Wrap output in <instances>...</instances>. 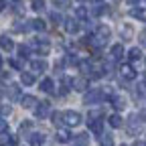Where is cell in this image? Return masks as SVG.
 Returning <instances> with one entry per match:
<instances>
[{"label": "cell", "mask_w": 146, "mask_h": 146, "mask_svg": "<svg viewBox=\"0 0 146 146\" xmlns=\"http://www.w3.org/2000/svg\"><path fill=\"white\" fill-rule=\"evenodd\" d=\"M79 2H83V0H79Z\"/></svg>", "instance_id": "cell-53"}, {"label": "cell", "mask_w": 146, "mask_h": 146, "mask_svg": "<svg viewBox=\"0 0 146 146\" xmlns=\"http://www.w3.org/2000/svg\"><path fill=\"white\" fill-rule=\"evenodd\" d=\"M102 100H104V91H100V89L85 91V96H83V102H85L87 106H91V104H100Z\"/></svg>", "instance_id": "cell-7"}, {"label": "cell", "mask_w": 146, "mask_h": 146, "mask_svg": "<svg viewBox=\"0 0 146 146\" xmlns=\"http://www.w3.org/2000/svg\"><path fill=\"white\" fill-rule=\"evenodd\" d=\"M0 69H2V57H0Z\"/></svg>", "instance_id": "cell-50"}, {"label": "cell", "mask_w": 146, "mask_h": 146, "mask_svg": "<svg viewBox=\"0 0 146 146\" xmlns=\"http://www.w3.org/2000/svg\"><path fill=\"white\" fill-rule=\"evenodd\" d=\"M144 63H146V61H144Z\"/></svg>", "instance_id": "cell-55"}, {"label": "cell", "mask_w": 146, "mask_h": 146, "mask_svg": "<svg viewBox=\"0 0 146 146\" xmlns=\"http://www.w3.org/2000/svg\"><path fill=\"white\" fill-rule=\"evenodd\" d=\"M138 2H140V0H128V4H132V6H136Z\"/></svg>", "instance_id": "cell-47"}, {"label": "cell", "mask_w": 146, "mask_h": 146, "mask_svg": "<svg viewBox=\"0 0 146 146\" xmlns=\"http://www.w3.org/2000/svg\"><path fill=\"white\" fill-rule=\"evenodd\" d=\"M79 69L85 73V75H89L91 69H94V65H91V61H89V59H85V61H79Z\"/></svg>", "instance_id": "cell-28"}, {"label": "cell", "mask_w": 146, "mask_h": 146, "mask_svg": "<svg viewBox=\"0 0 146 146\" xmlns=\"http://www.w3.org/2000/svg\"><path fill=\"white\" fill-rule=\"evenodd\" d=\"M110 55H112V59L114 61H120L124 57V47L118 43V45H112V49H110Z\"/></svg>", "instance_id": "cell-13"}, {"label": "cell", "mask_w": 146, "mask_h": 146, "mask_svg": "<svg viewBox=\"0 0 146 146\" xmlns=\"http://www.w3.org/2000/svg\"><path fill=\"white\" fill-rule=\"evenodd\" d=\"M49 18H51L55 25H61V23H63V18H61V14H59V12H51V14H49Z\"/></svg>", "instance_id": "cell-37"}, {"label": "cell", "mask_w": 146, "mask_h": 146, "mask_svg": "<svg viewBox=\"0 0 146 146\" xmlns=\"http://www.w3.org/2000/svg\"><path fill=\"white\" fill-rule=\"evenodd\" d=\"M110 35H112L110 27L100 25V27L96 29V35H94V36H87V43H91L94 47H104V45L108 43V39H110Z\"/></svg>", "instance_id": "cell-1"}, {"label": "cell", "mask_w": 146, "mask_h": 146, "mask_svg": "<svg viewBox=\"0 0 146 146\" xmlns=\"http://www.w3.org/2000/svg\"><path fill=\"white\" fill-rule=\"evenodd\" d=\"M43 144H45V134H41V132L29 134V146H43Z\"/></svg>", "instance_id": "cell-9"}, {"label": "cell", "mask_w": 146, "mask_h": 146, "mask_svg": "<svg viewBox=\"0 0 146 146\" xmlns=\"http://www.w3.org/2000/svg\"><path fill=\"white\" fill-rule=\"evenodd\" d=\"M10 146H18V138L16 136H10Z\"/></svg>", "instance_id": "cell-44"}, {"label": "cell", "mask_w": 146, "mask_h": 146, "mask_svg": "<svg viewBox=\"0 0 146 146\" xmlns=\"http://www.w3.org/2000/svg\"><path fill=\"white\" fill-rule=\"evenodd\" d=\"M87 79L85 77H75V79H73V89H77V91H81V94H83V91H87Z\"/></svg>", "instance_id": "cell-14"}, {"label": "cell", "mask_w": 146, "mask_h": 146, "mask_svg": "<svg viewBox=\"0 0 146 146\" xmlns=\"http://www.w3.org/2000/svg\"><path fill=\"white\" fill-rule=\"evenodd\" d=\"M31 69H33L35 75H36V73H45L49 69V63L45 59H35V61H31Z\"/></svg>", "instance_id": "cell-8"}, {"label": "cell", "mask_w": 146, "mask_h": 146, "mask_svg": "<svg viewBox=\"0 0 146 146\" xmlns=\"http://www.w3.org/2000/svg\"><path fill=\"white\" fill-rule=\"evenodd\" d=\"M134 146H146V142H136Z\"/></svg>", "instance_id": "cell-48"}, {"label": "cell", "mask_w": 146, "mask_h": 146, "mask_svg": "<svg viewBox=\"0 0 146 146\" xmlns=\"http://www.w3.org/2000/svg\"><path fill=\"white\" fill-rule=\"evenodd\" d=\"M140 118H142V122H146V110H142V112H140Z\"/></svg>", "instance_id": "cell-46"}, {"label": "cell", "mask_w": 146, "mask_h": 146, "mask_svg": "<svg viewBox=\"0 0 146 146\" xmlns=\"http://www.w3.org/2000/svg\"><path fill=\"white\" fill-rule=\"evenodd\" d=\"M63 27H65V31H67L69 35H77L79 29H81V23H79L77 16H75V18H65V21H63Z\"/></svg>", "instance_id": "cell-6"}, {"label": "cell", "mask_w": 146, "mask_h": 146, "mask_svg": "<svg viewBox=\"0 0 146 146\" xmlns=\"http://www.w3.org/2000/svg\"><path fill=\"white\" fill-rule=\"evenodd\" d=\"M120 73H122V77L124 79H136V69L132 67V65H122V69H120Z\"/></svg>", "instance_id": "cell-12"}, {"label": "cell", "mask_w": 146, "mask_h": 146, "mask_svg": "<svg viewBox=\"0 0 146 146\" xmlns=\"http://www.w3.org/2000/svg\"><path fill=\"white\" fill-rule=\"evenodd\" d=\"M0 49L6 51V53H12V51H14V41L10 39V36L2 35V36H0Z\"/></svg>", "instance_id": "cell-11"}, {"label": "cell", "mask_w": 146, "mask_h": 146, "mask_svg": "<svg viewBox=\"0 0 146 146\" xmlns=\"http://www.w3.org/2000/svg\"><path fill=\"white\" fill-rule=\"evenodd\" d=\"M55 4H57L59 8H67L71 4V0H55Z\"/></svg>", "instance_id": "cell-40"}, {"label": "cell", "mask_w": 146, "mask_h": 146, "mask_svg": "<svg viewBox=\"0 0 146 146\" xmlns=\"http://www.w3.org/2000/svg\"><path fill=\"white\" fill-rule=\"evenodd\" d=\"M98 140H100V146H114V136L112 134H100L98 136Z\"/></svg>", "instance_id": "cell-21"}, {"label": "cell", "mask_w": 146, "mask_h": 146, "mask_svg": "<svg viewBox=\"0 0 146 146\" xmlns=\"http://www.w3.org/2000/svg\"><path fill=\"white\" fill-rule=\"evenodd\" d=\"M29 23H31V29H33V31L43 33V31L47 29V23L43 21V18H35V21H29Z\"/></svg>", "instance_id": "cell-18"}, {"label": "cell", "mask_w": 146, "mask_h": 146, "mask_svg": "<svg viewBox=\"0 0 146 146\" xmlns=\"http://www.w3.org/2000/svg\"><path fill=\"white\" fill-rule=\"evenodd\" d=\"M87 126H89V130L94 132L96 136H100V134L104 132V122H102V116H89Z\"/></svg>", "instance_id": "cell-5"}, {"label": "cell", "mask_w": 146, "mask_h": 146, "mask_svg": "<svg viewBox=\"0 0 146 146\" xmlns=\"http://www.w3.org/2000/svg\"><path fill=\"white\" fill-rule=\"evenodd\" d=\"M136 96H138L140 100H146V81L140 83V85H136Z\"/></svg>", "instance_id": "cell-31"}, {"label": "cell", "mask_w": 146, "mask_h": 146, "mask_svg": "<svg viewBox=\"0 0 146 146\" xmlns=\"http://www.w3.org/2000/svg\"><path fill=\"white\" fill-rule=\"evenodd\" d=\"M31 49L36 53V55H47L51 51V41L45 39V36H39V39H33L31 41Z\"/></svg>", "instance_id": "cell-2"}, {"label": "cell", "mask_w": 146, "mask_h": 146, "mask_svg": "<svg viewBox=\"0 0 146 146\" xmlns=\"http://www.w3.org/2000/svg\"><path fill=\"white\" fill-rule=\"evenodd\" d=\"M6 94H8L10 100H18V98H21V87H18L16 83H10V85L6 87Z\"/></svg>", "instance_id": "cell-17"}, {"label": "cell", "mask_w": 146, "mask_h": 146, "mask_svg": "<svg viewBox=\"0 0 146 146\" xmlns=\"http://www.w3.org/2000/svg\"><path fill=\"white\" fill-rule=\"evenodd\" d=\"M87 144H89V136H87V134H77L75 146H87Z\"/></svg>", "instance_id": "cell-29"}, {"label": "cell", "mask_w": 146, "mask_h": 146, "mask_svg": "<svg viewBox=\"0 0 146 146\" xmlns=\"http://www.w3.org/2000/svg\"><path fill=\"white\" fill-rule=\"evenodd\" d=\"M71 87H73V79H69V77H61V89H59V96H67Z\"/></svg>", "instance_id": "cell-15"}, {"label": "cell", "mask_w": 146, "mask_h": 146, "mask_svg": "<svg viewBox=\"0 0 146 146\" xmlns=\"http://www.w3.org/2000/svg\"><path fill=\"white\" fill-rule=\"evenodd\" d=\"M18 55H21L23 59H27L31 55V45H18Z\"/></svg>", "instance_id": "cell-30"}, {"label": "cell", "mask_w": 146, "mask_h": 146, "mask_svg": "<svg viewBox=\"0 0 146 146\" xmlns=\"http://www.w3.org/2000/svg\"><path fill=\"white\" fill-rule=\"evenodd\" d=\"M91 12H94V16H100V14H104V12H106V6L98 2V4H96V8L91 10Z\"/></svg>", "instance_id": "cell-38"}, {"label": "cell", "mask_w": 146, "mask_h": 146, "mask_svg": "<svg viewBox=\"0 0 146 146\" xmlns=\"http://www.w3.org/2000/svg\"><path fill=\"white\" fill-rule=\"evenodd\" d=\"M39 87H41V91H45V94H53V91H55V83H53L51 77H45Z\"/></svg>", "instance_id": "cell-16"}, {"label": "cell", "mask_w": 146, "mask_h": 146, "mask_svg": "<svg viewBox=\"0 0 146 146\" xmlns=\"http://www.w3.org/2000/svg\"><path fill=\"white\" fill-rule=\"evenodd\" d=\"M81 114L79 112H75V110H67V112H63V124L65 126H79L81 124Z\"/></svg>", "instance_id": "cell-3"}, {"label": "cell", "mask_w": 146, "mask_h": 146, "mask_svg": "<svg viewBox=\"0 0 146 146\" xmlns=\"http://www.w3.org/2000/svg\"><path fill=\"white\" fill-rule=\"evenodd\" d=\"M12 10H14L16 14H23V12H25L23 4H21V0H12Z\"/></svg>", "instance_id": "cell-35"}, {"label": "cell", "mask_w": 146, "mask_h": 146, "mask_svg": "<svg viewBox=\"0 0 146 146\" xmlns=\"http://www.w3.org/2000/svg\"><path fill=\"white\" fill-rule=\"evenodd\" d=\"M130 16H132V18H138V21H144V18H146V12H144L142 8L134 6V8H130Z\"/></svg>", "instance_id": "cell-25"}, {"label": "cell", "mask_w": 146, "mask_h": 146, "mask_svg": "<svg viewBox=\"0 0 146 146\" xmlns=\"http://www.w3.org/2000/svg\"><path fill=\"white\" fill-rule=\"evenodd\" d=\"M31 128H33V120H25L21 124V132H27V130H31Z\"/></svg>", "instance_id": "cell-39"}, {"label": "cell", "mask_w": 146, "mask_h": 146, "mask_svg": "<svg viewBox=\"0 0 146 146\" xmlns=\"http://www.w3.org/2000/svg\"><path fill=\"white\" fill-rule=\"evenodd\" d=\"M12 112V108L10 106H0V114H4V116H8Z\"/></svg>", "instance_id": "cell-42"}, {"label": "cell", "mask_w": 146, "mask_h": 146, "mask_svg": "<svg viewBox=\"0 0 146 146\" xmlns=\"http://www.w3.org/2000/svg\"><path fill=\"white\" fill-rule=\"evenodd\" d=\"M108 122H110V126H112V128H122V124H124L120 114H112V116L108 118Z\"/></svg>", "instance_id": "cell-23"}, {"label": "cell", "mask_w": 146, "mask_h": 146, "mask_svg": "<svg viewBox=\"0 0 146 146\" xmlns=\"http://www.w3.org/2000/svg\"><path fill=\"white\" fill-rule=\"evenodd\" d=\"M71 132L69 130H59L57 132V142H61V144H67V142H71Z\"/></svg>", "instance_id": "cell-22"}, {"label": "cell", "mask_w": 146, "mask_h": 146, "mask_svg": "<svg viewBox=\"0 0 146 146\" xmlns=\"http://www.w3.org/2000/svg\"><path fill=\"white\" fill-rule=\"evenodd\" d=\"M75 16L79 18V21H85V18H87V8H85V6H79V8L75 10Z\"/></svg>", "instance_id": "cell-34"}, {"label": "cell", "mask_w": 146, "mask_h": 146, "mask_svg": "<svg viewBox=\"0 0 146 146\" xmlns=\"http://www.w3.org/2000/svg\"><path fill=\"white\" fill-rule=\"evenodd\" d=\"M142 128V120H138L136 116H130V120H128V132L130 134H138Z\"/></svg>", "instance_id": "cell-10"}, {"label": "cell", "mask_w": 146, "mask_h": 146, "mask_svg": "<svg viewBox=\"0 0 146 146\" xmlns=\"http://www.w3.org/2000/svg\"><path fill=\"white\" fill-rule=\"evenodd\" d=\"M144 81H146V75H144Z\"/></svg>", "instance_id": "cell-52"}, {"label": "cell", "mask_w": 146, "mask_h": 146, "mask_svg": "<svg viewBox=\"0 0 146 146\" xmlns=\"http://www.w3.org/2000/svg\"><path fill=\"white\" fill-rule=\"evenodd\" d=\"M21 106L23 108H35L36 106V98L35 96H21Z\"/></svg>", "instance_id": "cell-20"}, {"label": "cell", "mask_w": 146, "mask_h": 146, "mask_svg": "<svg viewBox=\"0 0 146 146\" xmlns=\"http://www.w3.org/2000/svg\"><path fill=\"white\" fill-rule=\"evenodd\" d=\"M94 2H102V0H94Z\"/></svg>", "instance_id": "cell-51"}, {"label": "cell", "mask_w": 146, "mask_h": 146, "mask_svg": "<svg viewBox=\"0 0 146 146\" xmlns=\"http://www.w3.org/2000/svg\"><path fill=\"white\" fill-rule=\"evenodd\" d=\"M122 35H124V36H130V35H132V29H130V27H124V29H122Z\"/></svg>", "instance_id": "cell-43"}, {"label": "cell", "mask_w": 146, "mask_h": 146, "mask_svg": "<svg viewBox=\"0 0 146 146\" xmlns=\"http://www.w3.org/2000/svg\"><path fill=\"white\" fill-rule=\"evenodd\" d=\"M35 116H36V120H45L47 116H51V104L49 102H36Z\"/></svg>", "instance_id": "cell-4"}, {"label": "cell", "mask_w": 146, "mask_h": 146, "mask_svg": "<svg viewBox=\"0 0 146 146\" xmlns=\"http://www.w3.org/2000/svg\"><path fill=\"white\" fill-rule=\"evenodd\" d=\"M21 81H23V85H33V83H35V73L23 71V73H21Z\"/></svg>", "instance_id": "cell-24"}, {"label": "cell", "mask_w": 146, "mask_h": 146, "mask_svg": "<svg viewBox=\"0 0 146 146\" xmlns=\"http://www.w3.org/2000/svg\"><path fill=\"white\" fill-rule=\"evenodd\" d=\"M2 6H4V4H2V0H0V12H2Z\"/></svg>", "instance_id": "cell-49"}, {"label": "cell", "mask_w": 146, "mask_h": 146, "mask_svg": "<svg viewBox=\"0 0 146 146\" xmlns=\"http://www.w3.org/2000/svg\"><path fill=\"white\" fill-rule=\"evenodd\" d=\"M6 130H8V122H6L4 118H0V134L6 132Z\"/></svg>", "instance_id": "cell-41"}, {"label": "cell", "mask_w": 146, "mask_h": 146, "mask_svg": "<svg viewBox=\"0 0 146 146\" xmlns=\"http://www.w3.org/2000/svg\"><path fill=\"white\" fill-rule=\"evenodd\" d=\"M0 146H10V136H8L6 132L0 134Z\"/></svg>", "instance_id": "cell-36"}, {"label": "cell", "mask_w": 146, "mask_h": 146, "mask_svg": "<svg viewBox=\"0 0 146 146\" xmlns=\"http://www.w3.org/2000/svg\"><path fill=\"white\" fill-rule=\"evenodd\" d=\"M10 67H12V69H16V71H23V57H21V59L12 57V59H10Z\"/></svg>", "instance_id": "cell-33"}, {"label": "cell", "mask_w": 146, "mask_h": 146, "mask_svg": "<svg viewBox=\"0 0 146 146\" xmlns=\"http://www.w3.org/2000/svg\"><path fill=\"white\" fill-rule=\"evenodd\" d=\"M122 146H126V144H122Z\"/></svg>", "instance_id": "cell-54"}, {"label": "cell", "mask_w": 146, "mask_h": 146, "mask_svg": "<svg viewBox=\"0 0 146 146\" xmlns=\"http://www.w3.org/2000/svg\"><path fill=\"white\" fill-rule=\"evenodd\" d=\"M140 43H142V45H144V47H146V31H144V33H142V35H140Z\"/></svg>", "instance_id": "cell-45"}, {"label": "cell", "mask_w": 146, "mask_h": 146, "mask_svg": "<svg viewBox=\"0 0 146 146\" xmlns=\"http://www.w3.org/2000/svg\"><path fill=\"white\" fill-rule=\"evenodd\" d=\"M110 102H112V106L118 110V112L126 108V100H124L122 96H112V98H110Z\"/></svg>", "instance_id": "cell-19"}, {"label": "cell", "mask_w": 146, "mask_h": 146, "mask_svg": "<svg viewBox=\"0 0 146 146\" xmlns=\"http://www.w3.org/2000/svg\"><path fill=\"white\" fill-rule=\"evenodd\" d=\"M51 118H53V124L55 126H61L63 124V112H53Z\"/></svg>", "instance_id": "cell-32"}, {"label": "cell", "mask_w": 146, "mask_h": 146, "mask_svg": "<svg viewBox=\"0 0 146 146\" xmlns=\"http://www.w3.org/2000/svg\"><path fill=\"white\" fill-rule=\"evenodd\" d=\"M140 57H142V51L138 47H132L130 51H128V59H130V61H138Z\"/></svg>", "instance_id": "cell-27"}, {"label": "cell", "mask_w": 146, "mask_h": 146, "mask_svg": "<svg viewBox=\"0 0 146 146\" xmlns=\"http://www.w3.org/2000/svg\"><path fill=\"white\" fill-rule=\"evenodd\" d=\"M29 2H31V8L35 12H43L45 10V0H29Z\"/></svg>", "instance_id": "cell-26"}]
</instances>
